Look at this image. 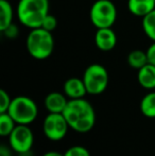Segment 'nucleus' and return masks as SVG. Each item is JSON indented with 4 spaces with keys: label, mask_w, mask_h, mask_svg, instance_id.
<instances>
[{
    "label": "nucleus",
    "mask_w": 155,
    "mask_h": 156,
    "mask_svg": "<svg viewBox=\"0 0 155 156\" xmlns=\"http://www.w3.org/2000/svg\"><path fill=\"white\" fill-rule=\"evenodd\" d=\"M63 115L66 118L69 127L77 133H87L96 124L95 108L84 98L69 99Z\"/></svg>",
    "instance_id": "1"
},
{
    "label": "nucleus",
    "mask_w": 155,
    "mask_h": 156,
    "mask_svg": "<svg viewBox=\"0 0 155 156\" xmlns=\"http://www.w3.org/2000/svg\"><path fill=\"white\" fill-rule=\"evenodd\" d=\"M49 0H19L17 17L19 23L29 29L41 28L49 14Z\"/></svg>",
    "instance_id": "2"
},
{
    "label": "nucleus",
    "mask_w": 155,
    "mask_h": 156,
    "mask_svg": "<svg viewBox=\"0 0 155 156\" xmlns=\"http://www.w3.org/2000/svg\"><path fill=\"white\" fill-rule=\"evenodd\" d=\"M26 47L29 54L35 60H46L54 50V38L52 32L43 28L31 29L26 41Z\"/></svg>",
    "instance_id": "3"
},
{
    "label": "nucleus",
    "mask_w": 155,
    "mask_h": 156,
    "mask_svg": "<svg viewBox=\"0 0 155 156\" xmlns=\"http://www.w3.org/2000/svg\"><path fill=\"white\" fill-rule=\"evenodd\" d=\"M8 113L17 124L29 125L37 118L38 107L33 99L27 96H18L12 99Z\"/></svg>",
    "instance_id": "4"
},
{
    "label": "nucleus",
    "mask_w": 155,
    "mask_h": 156,
    "mask_svg": "<svg viewBox=\"0 0 155 156\" xmlns=\"http://www.w3.org/2000/svg\"><path fill=\"white\" fill-rule=\"evenodd\" d=\"M89 19L97 29L112 28L117 19V8L111 0H96L89 11Z\"/></svg>",
    "instance_id": "5"
},
{
    "label": "nucleus",
    "mask_w": 155,
    "mask_h": 156,
    "mask_svg": "<svg viewBox=\"0 0 155 156\" xmlns=\"http://www.w3.org/2000/svg\"><path fill=\"white\" fill-rule=\"evenodd\" d=\"M83 81L86 87L87 94H101L105 91L108 86V72L104 66L101 64H91L85 69L83 73Z\"/></svg>",
    "instance_id": "6"
},
{
    "label": "nucleus",
    "mask_w": 155,
    "mask_h": 156,
    "mask_svg": "<svg viewBox=\"0 0 155 156\" xmlns=\"http://www.w3.org/2000/svg\"><path fill=\"white\" fill-rule=\"evenodd\" d=\"M10 148L20 155L27 154L34 144V134L26 124H17L9 136Z\"/></svg>",
    "instance_id": "7"
},
{
    "label": "nucleus",
    "mask_w": 155,
    "mask_h": 156,
    "mask_svg": "<svg viewBox=\"0 0 155 156\" xmlns=\"http://www.w3.org/2000/svg\"><path fill=\"white\" fill-rule=\"evenodd\" d=\"M69 124L63 114L49 113L43 123L45 136L52 141H60L67 135Z\"/></svg>",
    "instance_id": "8"
},
{
    "label": "nucleus",
    "mask_w": 155,
    "mask_h": 156,
    "mask_svg": "<svg viewBox=\"0 0 155 156\" xmlns=\"http://www.w3.org/2000/svg\"><path fill=\"white\" fill-rule=\"evenodd\" d=\"M95 44L99 50L108 52L117 45V35L112 28L97 29L95 34Z\"/></svg>",
    "instance_id": "9"
},
{
    "label": "nucleus",
    "mask_w": 155,
    "mask_h": 156,
    "mask_svg": "<svg viewBox=\"0 0 155 156\" xmlns=\"http://www.w3.org/2000/svg\"><path fill=\"white\" fill-rule=\"evenodd\" d=\"M69 99L65 94L58 91H52L48 94L45 98V107L49 113L63 114Z\"/></svg>",
    "instance_id": "10"
},
{
    "label": "nucleus",
    "mask_w": 155,
    "mask_h": 156,
    "mask_svg": "<svg viewBox=\"0 0 155 156\" xmlns=\"http://www.w3.org/2000/svg\"><path fill=\"white\" fill-rule=\"evenodd\" d=\"M63 89H64V94L68 99H81L84 98L87 94L84 81L83 79L79 78H70L66 80Z\"/></svg>",
    "instance_id": "11"
},
{
    "label": "nucleus",
    "mask_w": 155,
    "mask_h": 156,
    "mask_svg": "<svg viewBox=\"0 0 155 156\" xmlns=\"http://www.w3.org/2000/svg\"><path fill=\"white\" fill-rule=\"evenodd\" d=\"M128 10L134 16L143 18L155 10V0H128Z\"/></svg>",
    "instance_id": "12"
},
{
    "label": "nucleus",
    "mask_w": 155,
    "mask_h": 156,
    "mask_svg": "<svg viewBox=\"0 0 155 156\" xmlns=\"http://www.w3.org/2000/svg\"><path fill=\"white\" fill-rule=\"evenodd\" d=\"M137 80L143 88L145 89H155V66L148 63L143 68L138 70Z\"/></svg>",
    "instance_id": "13"
},
{
    "label": "nucleus",
    "mask_w": 155,
    "mask_h": 156,
    "mask_svg": "<svg viewBox=\"0 0 155 156\" xmlns=\"http://www.w3.org/2000/svg\"><path fill=\"white\" fill-rule=\"evenodd\" d=\"M13 17H14V11H13L12 4L8 0H0V31L13 23Z\"/></svg>",
    "instance_id": "14"
},
{
    "label": "nucleus",
    "mask_w": 155,
    "mask_h": 156,
    "mask_svg": "<svg viewBox=\"0 0 155 156\" xmlns=\"http://www.w3.org/2000/svg\"><path fill=\"white\" fill-rule=\"evenodd\" d=\"M126 62H128L129 66L132 67L133 69L139 70L140 68H143V66L149 63L147 51H143V50H140V49L133 50V51H131L130 53L128 54Z\"/></svg>",
    "instance_id": "15"
},
{
    "label": "nucleus",
    "mask_w": 155,
    "mask_h": 156,
    "mask_svg": "<svg viewBox=\"0 0 155 156\" xmlns=\"http://www.w3.org/2000/svg\"><path fill=\"white\" fill-rule=\"evenodd\" d=\"M140 112L145 117L155 118V91H150L140 101Z\"/></svg>",
    "instance_id": "16"
},
{
    "label": "nucleus",
    "mask_w": 155,
    "mask_h": 156,
    "mask_svg": "<svg viewBox=\"0 0 155 156\" xmlns=\"http://www.w3.org/2000/svg\"><path fill=\"white\" fill-rule=\"evenodd\" d=\"M16 125L17 123L9 113H0V136L9 137Z\"/></svg>",
    "instance_id": "17"
},
{
    "label": "nucleus",
    "mask_w": 155,
    "mask_h": 156,
    "mask_svg": "<svg viewBox=\"0 0 155 156\" xmlns=\"http://www.w3.org/2000/svg\"><path fill=\"white\" fill-rule=\"evenodd\" d=\"M143 30L152 41H155V10L143 18Z\"/></svg>",
    "instance_id": "18"
},
{
    "label": "nucleus",
    "mask_w": 155,
    "mask_h": 156,
    "mask_svg": "<svg viewBox=\"0 0 155 156\" xmlns=\"http://www.w3.org/2000/svg\"><path fill=\"white\" fill-rule=\"evenodd\" d=\"M64 156H90V153L83 146H73L67 149Z\"/></svg>",
    "instance_id": "19"
},
{
    "label": "nucleus",
    "mask_w": 155,
    "mask_h": 156,
    "mask_svg": "<svg viewBox=\"0 0 155 156\" xmlns=\"http://www.w3.org/2000/svg\"><path fill=\"white\" fill-rule=\"evenodd\" d=\"M11 102H12V99L10 94L4 89H0V113H8Z\"/></svg>",
    "instance_id": "20"
},
{
    "label": "nucleus",
    "mask_w": 155,
    "mask_h": 156,
    "mask_svg": "<svg viewBox=\"0 0 155 156\" xmlns=\"http://www.w3.org/2000/svg\"><path fill=\"white\" fill-rule=\"evenodd\" d=\"M56 27H58V19H56V17L54 16V15H52L49 13V14L46 16V18L44 19L41 28L47 30V31L52 32L56 29Z\"/></svg>",
    "instance_id": "21"
},
{
    "label": "nucleus",
    "mask_w": 155,
    "mask_h": 156,
    "mask_svg": "<svg viewBox=\"0 0 155 156\" xmlns=\"http://www.w3.org/2000/svg\"><path fill=\"white\" fill-rule=\"evenodd\" d=\"M2 33L4 34V36L6 37V38H10V39H14L16 38L17 36H18V28L16 27V26L14 25V23H12V25L9 26L6 29H4Z\"/></svg>",
    "instance_id": "22"
},
{
    "label": "nucleus",
    "mask_w": 155,
    "mask_h": 156,
    "mask_svg": "<svg viewBox=\"0 0 155 156\" xmlns=\"http://www.w3.org/2000/svg\"><path fill=\"white\" fill-rule=\"evenodd\" d=\"M147 55L149 63L155 66V41H153V44L147 49Z\"/></svg>",
    "instance_id": "23"
},
{
    "label": "nucleus",
    "mask_w": 155,
    "mask_h": 156,
    "mask_svg": "<svg viewBox=\"0 0 155 156\" xmlns=\"http://www.w3.org/2000/svg\"><path fill=\"white\" fill-rule=\"evenodd\" d=\"M0 156H11V152L9 148H6L5 146L0 147Z\"/></svg>",
    "instance_id": "24"
},
{
    "label": "nucleus",
    "mask_w": 155,
    "mask_h": 156,
    "mask_svg": "<svg viewBox=\"0 0 155 156\" xmlns=\"http://www.w3.org/2000/svg\"><path fill=\"white\" fill-rule=\"evenodd\" d=\"M43 156H64V154L56 152V151H49V152H46Z\"/></svg>",
    "instance_id": "25"
}]
</instances>
